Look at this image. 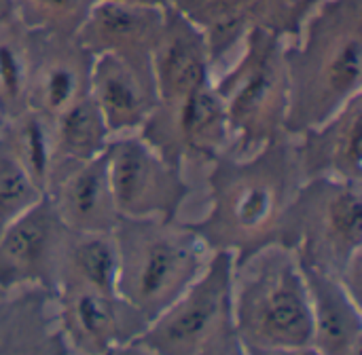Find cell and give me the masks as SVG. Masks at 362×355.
<instances>
[{
    "label": "cell",
    "mask_w": 362,
    "mask_h": 355,
    "mask_svg": "<svg viewBox=\"0 0 362 355\" xmlns=\"http://www.w3.org/2000/svg\"><path fill=\"white\" fill-rule=\"evenodd\" d=\"M212 66L206 32L182 11L168 4L151 53L159 102H174L212 83Z\"/></svg>",
    "instance_id": "obj_14"
},
{
    "label": "cell",
    "mask_w": 362,
    "mask_h": 355,
    "mask_svg": "<svg viewBox=\"0 0 362 355\" xmlns=\"http://www.w3.org/2000/svg\"><path fill=\"white\" fill-rule=\"evenodd\" d=\"M2 133L28 176L45 195L55 163L53 121L28 108L19 116L4 121Z\"/></svg>",
    "instance_id": "obj_20"
},
{
    "label": "cell",
    "mask_w": 362,
    "mask_h": 355,
    "mask_svg": "<svg viewBox=\"0 0 362 355\" xmlns=\"http://www.w3.org/2000/svg\"><path fill=\"white\" fill-rule=\"evenodd\" d=\"M23 4V13L40 32L76 34L93 0H15Z\"/></svg>",
    "instance_id": "obj_25"
},
{
    "label": "cell",
    "mask_w": 362,
    "mask_h": 355,
    "mask_svg": "<svg viewBox=\"0 0 362 355\" xmlns=\"http://www.w3.org/2000/svg\"><path fill=\"white\" fill-rule=\"evenodd\" d=\"M301 263L312 309V349L322 355H361V299L335 275Z\"/></svg>",
    "instance_id": "obj_18"
},
{
    "label": "cell",
    "mask_w": 362,
    "mask_h": 355,
    "mask_svg": "<svg viewBox=\"0 0 362 355\" xmlns=\"http://www.w3.org/2000/svg\"><path fill=\"white\" fill-rule=\"evenodd\" d=\"M112 237L117 292L146 326L197 279L212 254L193 224L178 218H121Z\"/></svg>",
    "instance_id": "obj_4"
},
{
    "label": "cell",
    "mask_w": 362,
    "mask_h": 355,
    "mask_svg": "<svg viewBox=\"0 0 362 355\" xmlns=\"http://www.w3.org/2000/svg\"><path fill=\"white\" fill-rule=\"evenodd\" d=\"M362 182L312 178L297 191L278 241L339 277L361 299Z\"/></svg>",
    "instance_id": "obj_5"
},
{
    "label": "cell",
    "mask_w": 362,
    "mask_h": 355,
    "mask_svg": "<svg viewBox=\"0 0 362 355\" xmlns=\"http://www.w3.org/2000/svg\"><path fill=\"white\" fill-rule=\"evenodd\" d=\"M93 55L74 34H30V80L28 108L47 119L89 95Z\"/></svg>",
    "instance_id": "obj_12"
},
{
    "label": "cell",
    "mask_w": 362,
    "mask_h": 355,
    "mask_svg": "<svg viewBox=\"0 0 362 355\" xmlns=\"http://www.w3.org/2000/svg\"><path fill=\"white\" fill-rule=\"evenodd\" d=\"M231 288L242 354H314L310 296L293 248L274 241L233 258Z\"/></svg>",
    "instance_id": "obj_3"
},
{
    "label": "cell",
    "mask_w": 362,
    "mask_h": 355,
    "mask_svg": "<svg viewBox=\"0 0 362 355\" xmlns=\"http://www.w3.org/2000/svg\"><path fill=\"white\" fill-rule=\"evenodd\" d=\"M53 294L59 332L72 351H125L146 328L142 315L117 292H104L72 277H62Z\"/></svg>",
    "instance_id": "obj_11"
},
{
    "label": "cell",
    "mask_w": 362,
    "mask_h": 355,
    "mask_svg": "<svg viewBox=\"0 0 362 355\" xmlns=\"http://www.w3.org/2000/svg\"><path fill=\"white\" fill-rule=\"evenodd\" d=\"M267 0H176L172 6L193 19L208 36L212 64L233 44L238 28Z\"/></svg>",
    "instance_id": "obj_22"
},
{
    "label": "cell",
    "mask_w": 362,
    "mask_h": 355,
    "mask_svg": "<svg viewBox=\"0 0 362 355\" xmlns=\"http://www.w3.org/2000/svg\"><path fill=\"white\" fill-rule=\"evenodd\" d=\"M138 133L180 169L187 163L212 165L229 150L227 112L214 83L174 102H157Z\"/></svg>",
    "instance_id": "obj_9"
},
{
    "label": "cell",
    "mask_w": 362,
    "mask_h": 355,
    "mask_svg": "<svg viewBox=\"0 0 362 355\" xmlns=\"http://www.w3.org/2000/svg\"><path fill=\"white\" fill-rule=\"evenodd\" d=\"M165 6H144L115 0H93L76 40L91 53H117L138 61H151Z\"/></svg>",
    "instance_id": "obj_17"
},
{
    "label": "cell",
    "mask_w": 362,
    "mask_h": 355,
    "mask_svg": "<svg viewBox=\"0 0 362 355\" xmlns=\"http://www.w3.org/2000/svg\"><path fill=\"white\" fill-rule=\"evenodd\" d=\"M15 15H17L15 0H0V28L13 23L15 21Z\"/></svg>",
    "instance_id": "obj_26"
},
{
    "label": "cell",
    "mask_w": 362,
    "mask_h": 355,
    "mask_svg": "<svg viewBox=\"0 0 362 355\" xmlns=\"http://www.w3.org/2000/svg\"><path fill=\"white\" fill-rule=\"evenodd\" d=\"M30 34H17L13 23L0 28V116L4 121L28 110Z\"/></svg>",
    "instance_id": "obj_23"
},
{
    "label": "cell",
    "mask_w": 362,
    "mask_h": 355,
    "mask_svg": "<svg viewBox=\"0 0 362 355\" xmlns=\"http://www.w3.org/2000/svg\"><path fill=\"white\" fill-rule=\"evenodd\" d=\"M288 112L284 131L299 136L362 93L361 0H331L305 36L284 49Z\"/></svg>",
    "instance_id": "obj_2"
},
{
    "label": "cell",
    "mask_w": 362,
    "mask_h": 355,
    "mask_svg": "<svg viewBox=\"0 0 362 355\" xmlns=\"http://www.w3.org/2000/svg\"><path fill=\"white\" fill-rule=\"evenodd\" d=\"M115 2H129V4H144V6H168L170 0H115Z\"/></svg>",
    "instance_id": "obj_27"
},
{
    "label": "cell",
    "mask_w": 362,
    "mask_h": 355,
    "mask_svg": "<svg viewBox=\"0 0 362 355\" xmlns=\"http://www.w3.org/2000/svg\"><path fill=\"white\" fill-rule=\"evenodd\" d=\"M293 136L248 155H221L208 174V212L193 224L210 252L244 258L278 241L284 216L303 184Z\"/></svg>",
    "instance_id": "obj_1"
},
{
    "label": "cell",
    "mask_w": 362,
    "mask_h": 355,
    "mask_svg": "<svg viewBox=\"0 0 362 355\" xmlns=\"http://www.w3.org/2000/svg\"><path fill=\"white\" fill-rule=\"evenodd\" d=\"M70 229L42 195L0 231V292L40 288L55 292L66 260Z\"/></svg>",
    "instance_id": "obj_10"
},
{
    "label": "cell",
    "mask_w": 362,
    "mask_h": 355,
    "mask_svg": "<svg viewBox=\"0 0 362 355\" xmlns=\"http://www.w3.org/2000/svg\"><path fill=\"white\" fill-rule=\"evenodd\" d=\"M229 125L231 155H248L284 131L288 112V74L278 32L255 25L244 34L238 59L214 83Z\"/></svg>",
    "instance_id": "obj_6"
},
{
    "label": "cell",
    "mask_w": 362,
    "mask_h": 355,
    "mask_svg": "<svg viewBox=\"0 0 362 355\" xmlns=\"http://www.w3.org/2000/svg\"><path fill=\"white\" fill-rule=\"evenodd\" d=\"M233 254L212 252L197 279L132 343L161 355L242 354L233 320Z\"/></svg>",
    "instance_id": "obj_7"
},
{
    "label": "cell",
    "mask_w": 362,
    "mask_h": 355,
    "mask_svg": "<svg viewBox=\"0 0 362 355\" xmlns=\"http://www.w3.org/2000/svg\"><path fill=\"white\" fill-rule=\"evenodd\" d=\"M89 97L95 102L110 136L140 131L159 102L151 61L117 53L93 55Z\"/></svg>",
    "instance_id": "obj_13"
},
{
    "label": "cell",
    "mask_w": 362,
    "mask_h": 355,
    "mask_svg": "<svg viewBox=\"0 0 362 355\" xmlns=\"http://www.w3.org/2000/svg\"><path fill=\"white\" fill-rule=\"evenodd\" d=\"M40 197L42 191L28 176L4 133L0 131V231Z\"/></svg>",
    "instance_id": "obj_24"
},
{
    "label": "cell",
    "mask_w": 362,
    "mask_h": 355,
    "mask_svg": "<svg viewBox=\"0 0 362 355\" xmlns=\"http://www.w3.org/2000/svg\"><path fill=\"white\" fill-rule=\"evenodd\" d=\"M51 121H53L55 163L93 159L104 152L108 140L112 138L95 102L89 95L81 97Z\"/></svg>",
    "instance_id": "obj_19"
},
{
    "label": "cell",
    "mask_w": 362,
    "mask_h": 355,
    "mask_svg": "<svg viewBox=\"0 0 362 355\" xmlns=\"http://www.w3.org/2000/svg\"><path fill=\"white\" fill-rule=\"evenodd\" d=\"M2 127H4V119L0 116V131H2Z\"/></svg>",
    "instance_id": "obj_28"
},
{
    "label": "cell",
    "mask_w": 362,
    "mask_h": 355,
    "mask_svg": "<svg viewBox=\"0 0 362 355\" xmlns=\"http://www.w3.org/2000/svg\"><path fill=\"white\" fill-rule=\"evenodd\" d=\"M104 161L121 218H178L191 191L187 176L138 131L112 136Z\"/></svg>",
    "instance_id": "obj_8"
},
{
    "label": "cell",
    "mask_w": 362,
    "mask_h": 355,
    "mask_svg": "<svg viewBox=\"0 0 362 355\" xmlns=\"http://www.w3.org/2000/svg\"><path fill=\"white\" fill-rule=\"evenodd\" d=\"M293 138L303 180L362 182V93L325 123Z\"/></svg>",
    "instance_id": "obj_16"
},
{
    "label": "cell",
    "mask_w": 362,
    "mask_h": 355,
    "mask_svg": "<svg viewBox=\"0 0 362 355\" xmlns=\"http://www.w3.org/2000/svg\"><path fill=\"white\" fill-rule=\"evenodd\" d=\"M117 273L119 254L112 233L70 231L62 277H72L104 292H117Z\"/></svg>",
    "instance_id": "obj_21"
},
{
    "label": "cell",
    "mask_w": 362,
    "mask_h": 355,
    "mask_svg": "<svg viewBox=\"0 0 362 355\" xmlns=\"http://www.w3.org/2000/svg\"><path fill=\"white\" fill-rule=\"evenodd\" d=\"M45 195L72 233H112L117 214L104 152L87 161L55 163Z\"/></svg>",
    "instance_id": "obj_15"
}]
</instances>
